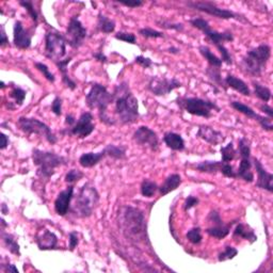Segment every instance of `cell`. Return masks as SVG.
<instances>
[{"label":"cell","mask_w":273,"mask_h":273,"mask_svg":"<svg viewBox=\"0 0 273 273\" xmlns=\"http://www.w3.org/2000/svg\"><path fill=\"white\" fill-rule=\"evenodd\" d=\"M118 224L123 235L129 241L139 243H149L147 236V219L142 210L132 206H122L118 211Z\"/></svg>","instance_id":"1"},{"label":"cell","mask_w":273,"mask_h":273,"mask_svg":"<svg viewBox=\"0 0 273 273\" xmlns=\"http://www.w3.org/2000/svg\"><path fill=\"white\" fill-rule=\"evenodd\" d=\"M115 122L120 125H131L138 121L139 104L137 97L130 91L128 84L122 83L113 91Z\"/></svg>","instance_id":"2"},{"label":"cell","mask_w":273,"mask_h":273,"mask_svg":"<svg viewBox=\"0 0 273 273\" xmlns=\"http://www.w3.org/2000/svg\"><path fill=\"white\" fill-rule=\"evenodd\" d=\"M114 103L113 92L110 93L102 84H93L85 95V104L91 110L97 109L98 118L102 123L107 126L117 125L112 115L108 113V109Z\"/></svg>","instance_id":"3"},{"label":"cell","mask_w":273,"mask_h":273,"mask_svg":"<svg viewBox=\"0 0 273 273\" xmlns=\"http://www.w3.org/2000/svg\"><path fill=\"white\" fill-rule=\"evenodd\" d=\"M190 25L199 29L200 31L204 33V36L207 38L209 42L212 43L216 46L217 49L219 50L220 55H221V60L226 65L231 66L233 65V58H231L229 49L224 46V42H233L234 41V34L230 30H225L223 32H219L217 30L211 29L209 22L202 19V17H195L189 21Z\"/></svg>","instance_id":"4"},{"label":"cell","mask_w":273,"mask_h":273,"mask_svg":"<svg viewBox=\"0 0 273 273\" xmlns=\"http://www.w3.org/2000/svg\"><path fill=\"white\" fill-rule=\"evenodd\" d=\"M32 160L37 167V176L42 181H48L55 175L58 168L68 164L66 157L39 148L32 149Z\"/></svg>","instance_id":"5"},{"label":"cell","mask_w":273,"mask_h":273,"mask_svg":"<svg viewBox=\"0 0 273 273\" xmlns=\"http://www.w3.org/2000/svg\"><path fill=\"white\" fill-rule=\"evenodd\" d=\"M101 195L94 185L85 183L78 191L69 212L79 219L90 218L100 203Z\"/></svg>","instance_id":"6"},{"label":"cell","mask_w":273,"mask_h":273,"mask_svg":"<svg viewBox=\"0 0 273 273\" xmlns=\"http://www.w3.org/2000/svg\"><path fill=\"white\" fill-rule=\"evenodd\" d=\"M271 58V47L268 44H260L249 50L241 60L242 71L251 77H260Z\"/></svg>","instance_id":"7"},{"label":"cell","mask_w":273,"mask_h":273,"mask_svg":"<svg viewBox=\"0 0 273 273\" xmlns=\"http://www.w3.org/2000/svg\"><path fill=\"white\" fill-rule=\"evenodd\" d=\"M175 103L179 108L185 110L187 113L205 119L211 118L212 111L219 112L221 110L214 102L200 97L178 96L175 100Z\"/></svg>","instance_id":"8"},{"label":"cell","mask_w":273,"mask_h":273,"mask_svg":"<svg viewBox=\"0 0 273 273\" xmlns=\"http://www.w3.org/2000/svg\"><path fill=\"white\" fill-rule=\"evenodd\" d=\"M19 129L27 135H37L44 138L46 141L50 144H56L58 142V138L52 132L50 127L45 124L44 122L40 121L36 118H26L21 117L17 120L16 123Z\"/></svg>","instance_id":"9"},{"label":"cell","mask_w":273,"mask_h":273,"mask_svg":"<svg viewBox=\"0 0 273 273\" xmlns=\"http://www.w3.org/2000/svg\"><path fill=\"white\" fill-rule=\"evenodd\" d=\"M186 5L193 10L200 11V12L218 17V19L221 20H235L238 21L245 22V24H249L250 22L243 15L236 13L234 11L220 8L216 3L211 1H188L186 2Z\"/></svg>","instance_id":"10"},{"label":"cell","mask_w":273,"mask_h":273,"mask_svg":"<svg viewBox=\"0 0 273 273\" xmlns=\"http://www.w3.org/2000/svg\"><path fill=\"white\" fill-rule=\"evenodd\" d=\"M66 39L64 34L49 30L45 34V56L55 63L63 60L66 55Z\"/></svg>","instance_id":"11"},{"label":"cell","mask_w":273,"mask_h":273,"mask_svg":"<svg viewBox=\"0 0 273 273\" xmlns=\"http://www.w3.org/2000/svg\"><path fill=\"white\" fill-rule=\"evenodd\" d=\"M238 155L240 156V165L236 171L237 178H240L246 183L251 184L254 182V174L252 172V158H251V142L248 138H241L238 142Z\"/></svg>","instance_id":"12"},{"label":"cell","mask_w":273,"mask_h":273,"mask_svg":"<svg viewBox=\"0 0 273 273\" xmlns=\"http://www.w3.org/2000/svg\"><path fill=\"white\" fill-rule=\"evenodd\" d=\"M182 86L183 84L177 78L153 76L148 79L147 89L155 96H167Z\"/></svg>","instance_id":"13"},{"label":"cell","mask_w":273,"mask_h":273,"mask_svg":"<svg viewBox=\"0 0 273 273\" xmlns=\"http://www.w3.org/2000/svg\"><path fill=\"white\" fill-rule=\"evenodd\" d=\"M64 37L72 48L78 49L84 44L85 39L88 38V30L81 24L78 17L74 16L68 21Z\"/></svg>","instance_id":"14"},{"label":"cell","mask_w":273,"mask_h":273,"mask_svg":"<svg viewBox=\"0 0 273 273\" xmlns=\"http://www.w3.org/2000/svg\"><path fill=\"white\" fill-rule=\"evenodd\" d=\"M207 221L211 223V226H209L205 230V233L210 237L216 238V239H224V238L230 234L231 226L235 224V221H231L228 224L223 222L221 216L217 210H211L208 213Z\"/></svg>","instance_id":"15"},{"label":"cell","mask_w":273,"mask_h":273,"mask_svg":"<svg viewBox=\"0 0 273 273\" xmlns=\"http://www.w3.org/2000/svg\"><path fill=\"white\" fill-rule=\"evenodd\" d=\"M132 140L136 144L152 150V152H157L159 148L158 135L147 126L138 127L137 130L133 132Z\"/></svg>","instance_id":"16"},{"label":"cell","mask_w":273,"mask_h":273,"mask_svg":"<svg viewBox=\"0 0 273 273\" xmlns=\"http://www.w3.org/2000/svg\"><path fill=\"white\" fill-rule=\"evenodd\" d=\"M94 117L91 112H84L71 128H67V133L78 139L88 138L95 130V124L93 123Z\"/></svg>","instance_id":"17"},{"label":"cell","mask_w":273,"mask_h":273,"mask_svg":"<svg viewBox=\"0 0 273 273\" xmlns=\"http://www.w3.org/2000/svg\"><path fill=\"white\" fill-rule=\"evenodd\" d=\"M230 105L231 106V108L236 110V111H238L243 115H246V117L249 119L256 121L264 130L269 131V132H271L273 130L272 120L269 119L268 117H263V115H259L258 113L255 112L251 107H249L248 105L243 104L241 102L234 101V102H231Z\"/></svg>","instance_id":"18"},{"label":"cell","mask_w":273,"mask_h":273,"mask_svg":"<svg viewBox=\"0 0 273 273\" xmlns=\"http://www.w3.org/2000/svg\"><path fill=\"white\" fill-rule=\"evenodd\" d=\"M73 185H69L65 190H62L61 192L57 195L55 200V211L60 217H64L71 210L72 201L74 199V189Z\"/></svg>","instance_id":"19"},{"label":"cell","mask_w":273,"mask_h":273,"mask_svg":"<svg viewBox=\"0 0 273 273\" xmlns=\"http://www.w3.org/2000/svg\"><path fill=\"white\" fill-rule=\"evenodd\" d=\"M32 34L31 32L24 28L22 22L16 21L13 27V44L16 48L26 50L31 46Z\"/></svg>","instance_id":"20"},{"label":"cell","mask_w":273,"mask_h":273,"mask_svg":"<svg viewBox=\"0 0 273 273\" xmlns=\"http://www.w3.org/2000/svg\"><path fill=\"white\" fill-rule=\"evenodd\" d=\"M252 164L255 168V171L257 173V182L255 184L257 188L259 189H264L267 190L268 192L272 193L273 192V175L267 171L265 169V167L263 166V164L257 159V158H253L252 159Z\"/></svg>","instance_id":"21"},{"label":"cell","mask_w":273,"mask_h":273,"mask_svg":"<svg viewBox=\"0 0 273 273\" xmlns=\"http://www.w3.org/2000/svg\"><path fill=\"white\" fill-rule=\"evenodd\" d=\"M196 137L202 139L203 141H205L208 144L213 145V147L221 144L225 141V137L221 131L214 129L213 127L208 125L199 126V129H197L196 132Z\"/></svg>","instance_id":"22"},{"label":"cell","mask_w":273,"mask_h":273,"mask_svg":"<svg viewBox=\"0 0 273 273\" xmlns=\"http://www.w3.org/2000/svg\"><path fill=\"white\" fill-rule=\"evenodd\" d=\"M36 242L40 251H50V250L57 249L58 237L54 231L42 229L37 233Z\"/></svg>","instance_id":"23"},{"label":"cell","mask_w":273,"mask_h":273,"mask_svg":"<svg viewBox=\"0 0 273 273\" xmlns=\"http://www.w3.org/2000/svg\"><path fill=\"white\" fill-rule=\"evenodd\" d=\"M224 84L226 88H231L235 90L236 92L240 93L243 96H251V90H250L249 85L243 81L242 79L234 76L233 74H228V76L224 79Z\"/></svg>","instance_id":"24"},{"label":"cell","mask_w":273,"mask_h":273,"mask_svg":"<svg viewBox=\"0 0 273 273\" xmlns=\"http://www.w3.org/2000/svg\"><path fill=\"white\" fill-rule=\"evenodd\" d=\"M183 183V178L178 173H173L168 176L162 185L159 186L158 192L161 196H166L167 194L171 193L172 191L176 190Z\"/></svg>","instance_id":"25"},{"label":"cell","mask_w":273,"mask_h":273,"mask_svg":"<svg viewBox=\"0 0 273 273\" xmlns=\"http://www.w3.org/2000/svg\"><path fill=\"white\" fill-rule=\"evenodd\" d=\"M71 61H72V58L68 57V58H66V59H63L61 61L56 62L55 64L57 65L58 69H59V72L61 74L62 84H64L66 88H68L71 91H75L77 88V84L71 77H69L68 69H67V66H68L69 62H71Z\"/></svg>","instance_id":"26"},{"label":"cell","mask_w":273,"mask_h":273,"mask_svg":"<svg viewBox=\"0 0 273 273\" xmlns=\"http://www.w3.org/2000/svg\"><path fill=\"white\" fill-rule=\"evenodd\" d=\"M105 157H107V155L104 149L100 153H84L79 157V165L84 169H91V168H94L98 164H101Z\"/></svg>","instance_id":"27"},{"label":"cell","mask_w":273,"mask_h":273,"mask_svg":"<svg viewBox=\"0 0 273 273\" xmlns=\"http://www.w3.org/2000/svg\"><path fill=\"white\" fill-rule=\"evenodd\" d=\"M164 142L170 149L174 152H183L186 148L184 138L179 133L168 131L164 135Z\"/></svg>","instance_id":"28"},{"label":"cell","mask_w":273,"mask_h":273,"mask_svg":"<svg viewBox=\"0 0 273 273\" xmlns=\"http://www.w3.org/2000/svg\"><path fill=\"white\" fill-rule=\"evenodd\" d=\"M233 238H241V239L248 240L250 243H254L257 240V236L255 234L251 226L245 223H238L233 231Z\"/></svg>","instance_id":"29"},{"label":"cell","mask_w":273,"mask_h":273,"mask_svg":"<svg viewBox=\"0 0 273 273\" xmlns=\"http://www.w3.org/2000/svg\"><path fill=\"white\" fill-rule=\"evenodd\" d=\"M223 166V161H212V160H205L201 161L195 165V170L201 173L207 174H217L221 172Z\"/></svg>","instance_id":"30"},{"label":"cell","mask_w":273,"mask_h":273,"mask_svg":"<svg viewBox=\"0 0 273 273\" xmlns=\"http://www.w3.org/2000/svg\"><path fill=\"white\" fill-rule=\"evenodd\" d=\"M199 51L200 54L202 55V57L207 61L208 66H212V67H219L221 68L223 62L221 60V58L217 57L213 52L210 50V48L208 47L206 45H201L199 47Z\"/></svg>","instance_id":"31"},{"label":"cell","mask_w":273,"mask_h":273,"mask_svg":"<svg viewBox=\"0 0 273 273\" xmlns=\"http://www.w3.org/2000/svg\"><path fill=\"white\" fill-rule=\"evenodd\" d=\"M205 74L212 84L219 86V88L223 89L224 91L228 90V88H226V85L224 84V79H222L221 68L207 66L205 69Z\"/></svg>","instance_id":"32"},{"label":"cell","mask_w":273,"mask_h":273,"mask_svg":"<svg viewBox=\"0 0 273 273\" xmlns=\"http://www.w3.org/2000/svg\"><path fill=\"white\" fill-rule=\"evenodd\" d=\"M97 31L105 34H110L115 30V21L110 20L109 17L104 15L102 12L97 15Z\"/></svg>","instance_id":"33"},{"label":"cell","mask_w":273,"mask_h":273,"mask_svg":"<svg viewBox=\"0 0 273 273\" xmlns=\"http://www.w3.org/2000/svg\"><path fill=\"white\" fill-rule=\"evenodd\" d=\"M1 238L5 249H7L11 254H14L16 256H21V247L14 235L5 233L4 231H1Z\"/></svg>","instance_id":"34"},{"label":"cell","mask_w":273,"mask_h":273,"mask_svg":"<svg viewBox=\"0 0 273 273\" xmlns=\"http://www.w3.org/2000/svg\"><path fill=\"white\" fill-rule=\"evenodd\" d=\"M105 153L110 158L114 160H123L126 159V152L127 148L124 145H115V144H108L106 147L104 148Z\"/></svg>","instance_id":"35"},{"label":"cell","mask_w":273,"mask_h":273,"mask_svg":"<svg viewBox=\"0 0 273 273\" xmlns=\"http://www.w3.org/2000/svg\"><path fill=\"white\" fill-rule=\"evenodd\" d=\"M252 85H253V89H254V95L255 97H257L258 100H260L261 102H264L265 104L268 103L271 100V96H272V93L271 90L268 88V86H266L264 84H261L258 81H252Z\"/></svg>","instance_id":"36"},{"label":"cell","mask_w":273,"mask_h":273,"mask_svg":"<svg viewBox=\"0 0 273 273\" xmlns=\"http://www.w3.org/2000/svg\"><path fill=\"white\" fill-rule=\"evenodd\" d=\"M158 189L159 186L148 178L143 179L140 186V192L144 197H153Z\"/></svg>","instance_id":"37"},{"label":"cell","mask_w":273,"mask_h":273,"mask_svg":"<svg viewBox=\"0 0 273 273\" xmlns=\"http://www.w3.org/2000/svg\"><path fill=\"white\" fill-rule=\"evenodd\" d=\"M220 153H221V161L231 162L237 158L238 150L234 147L233 142H230L226 147H221Z\"/></svg>","instance_id":"38"},{"label":"cell","mask_w":273,"mask_h":273,"mask_svg":"<svg viewBox=\"0 0 273 273\" xmlns=\"http://www.w3.org/2000/svg\"><path fill=\"white\" fill-rule=\"evenodd\" d=\"M26 91L24 89L20 88V86H13L12 90L9 93V97L12 98L14 101V105L15 107H20L21 106L22 104L25 102V98H26Z\"/></svg>","instance_id":"39"},{"label":"cell","mask_w":273,"mask_h":273,"mask_svg":"<svg viewBox=\"0 0 273 273\" xmlns=\"http://www.w3.org/2000/svg\"><path fill=\"white\" fill-rule=\"evenodd\" d=\"M156 24L158 27H160L162 29H166V30H174L177 32H182L185 28L184 24H182V22H173V21H170L165 19L158 20L156 21Z\"/></svg>","instance_id":"40"},{"label":"cell","mask_w":273,"mask_h":273,"mask_svg":"<svg viewBox=\"0 0 273 273\" xmlns=\"http://www.w3.org/2000/svg\"><path fill=\"white\" fill-rule=\"evenodd\" d=\"M186 238H187L188 241L192 243V245H200L203 239L201 228L196 226V228H192L189 230L187 234H186Z\"/></svg>","instance_id":"41"},{"label":"cell","mask_w":273,"mask_h":273,"mask_svg":"<svg viewBox=\"0 0 273 273\" xmlns=\"http://www.w3.org/2000/svg\"><path fill=\"white\" fill-rule=\"evenodd\" d=\"M238 250L231 246H226L221 253L218 254V261L222 263V261H226L230 259H233L235 256H237Z\"/></svg>","instance_id":"42"},{"label":"cell","mask_w":273,"mask_h":273,"mask_svg":"<svg viewBox=\"0 0 273 273\" xmlns=\"http://www.w3.org/2000/svg\"><path fill=\"white\" fill-rule=\"evenodd\" d=\"M84 176L85 175L83 171L77 169H72L66 173V175L64 177V182L68 185H73L75 183H78L80 179H83Z\"/></svg>","instance_id":"43"},{"label":"cell","mask_w":273,"mask_h":273,"mask_svg":"<svg viewBox=\"0 0 273 273\" xmlns=\"http://www.w3.org/2000/svg\"><path fill=\"white\" fill-rule=\"evenodd\" d=\"M34 66L38 69V71L43 75V76L46 78V80H48L49 83L54 84L56 81V77H55V74L50 72V69L48 68V66L44 64L43 62H36L34 63Z\"/></svg>","instance_id":"44"},{"label":"cell","mask_w":273,"mask_h":273,"mask_svg":"<svg viewBox=\"0 0 273 273\" xmlns=\"http://www.w3.org/2000/svg\"><path fill=\"white\" fill-rule=\"evenodd\" d=\"M139 34L145 39H164L165 38L164 32L155 30V29L148 28V27L141 28L140 30H139Z\"/></svg>","instance_id":"45"},{"label":"cell","mask_w":273,"mask_h":273,"mask_svg":"<svg viewBox=\"0 0 273 273\" xmlns=\"http://www.w3.org/2000/svg\"><path fill=\"white\" fill-rule=\"evenodd\" d=\"M20 4L21 5L22 8H25L27 10V12L29 14V16L31 17V20L34 21V24L38 25V21H39V14L37 12L36 8H34V4L32 1H20Z\"/></svg>","instance_id":"46"},{"label":"cell","mask_w":273,"mask_h":273,"mask_svg":"<svg viewBox=\"0 0 273 273\" xmlns=\"http://www.w3.org/2000/svg\"><path fill=\"white\" fill-rule=\"evenodd\" d=\"M114 38L120 41H123L128 44H137V37L131 32H123L120 31L117 34H114Z\"/></svg>","instance_id":"47"},{"label":"cell","mask_w":273,"mask_h":273,"mask_svg":"<svg viewBox=\"0 0 273 273\" xmlns=\"http://www.w3.org/2000/svg\"><path fill=\"white\" fill-rule=\"evenodd\" d=\"M224 177H228V178H234L237 179V174L236 171L234 170V167L231 166L230 162H223V166H222V169L221 172Z\"/></svg>","instance_id":"48"},{"label":"cell","mask_w":273,"mask_h":273,"mask_svg":"<svg viewBox=\"0 0 273 273\" xmlns=\"http://www.w3.org/2000/svg\"><path fill=\"white\" fill-rule=\"evenodd\" d=\"M51 112L57 117L62 115V98L60 96H56L51 103Z\"/></svg>","instance_id":"49"},{"label":"cell","mask_w":273,"mask_h":273,"mask_svg":"<svg viewBox=\"0 0 273 273\" xmlns=\"http://www.w3.org/2000/svg\"><path fill=\"white\" fill-rule=\"evenodd\" d=\"M79 245V235L77 231H71L68 234V248L69 251H74L75 249L77 248V246Z\"/></svg>","instance_id":"50"},{"label":"cell","mask_w":273,"mask_h":273,"mask_svg":"<svg viewBox=\"0 0 273 273\" xmlns=\"http://www.w3.org/2000/svg\"><path fill=\"white\" fill-rule=\"evenodd\" d=\"M200 203V200H199V197H196V196H193V195H189L187 199L185 200V203H184V210L185 211H188L190 210L191 208H193L194 206H196L197 204Z\"/></svg>","instance_id":"51"},{"label":"cell","mask_w":273,"mask_h":273,"mask_svg":"<svg viewBox=\"0 0 273 273\" xmlns=\"http://www.w3.org/2000/svg\"><path fill=\"white\" fill-rule=\"evenodd\" d=\"M135 63L138 65L142 66L143 68H148L153 65V61L144 56H138L135 58Z\"/></svg>","instance_id":"52"},{"label":"cell","mask_w":273,"mask_h":273,"mask_svg":"<svg viewBox=\"0 0 273 273\" xmlns=\"http://www.w3.org/2000/svg\"><path fill=\"white\" fill-rule=\"evenodd\" d=\"M0 37H1L0 38V47L3 48L5 46L9 45V39L7 37V33H5L3 25L0 27Z\"/></svg>","instance_id":"53"},{"label":"cell","mask_w":273,"mask_h":273,"mask_svg":"<svg viewBox=\"0 0 273 273\" xmlns=\"http://www.w3.org/2000/svg\"><path fill=\"white\" fill-rule=\"evenodd\" d=\"M92 56H93V58H94V59H95L97 62H101V63H103V64H106V63H108V62H109V61H108V58H107V56L105 55L103 51H96V52H93Z\"/></svg>","instance_id":"54"},{"label":"cell","mask_w":273,"mask_h":273,"mask_svg":"<svg viewBox=\"0 0 273 273\" xmlns=\"http://www.w3.org/2000/svg\"><path fill=\"white\" fill-rule=\"evenodd\" d=\"M259 109H260V111H263L265 114H267V117H268L269 119H273V109L271 106H269V105H267V104H263V105H260L259 106Z\"/></svg>","instance_id":"55"},{"label":"cell","mask_w":273,"mask_h":273,"mask_svg":"<svg viewBox=\"0 0 273 273\" xmlns=\"http://www.w3.org/2000/svg\"><path fill=\"white\" fill-rule=\"evenodd\" d=\"M76 118L74 117L73 114H66V117H65V121H64V124L66 126V129L67 128H71V127H73L75 125V123H76Z\"/></svg>","instance_id":"56"},{"label":"cell","mask_w":273,"mask_h":273,"mask_svg":"<svg viewBox=\"0 0 273 273\" xmlns=\"http://www.w3.org/2000/svg\"><path fill=\"white\" fill-rule=\"evenodd\" d=\"M119 3L125 5V7L132 8V9L139 8V7H141V5H143V2L139 1V0H136V1H122V2H119Z\"/></svg>","instance_id":"57"},{"label":"cell","mask_w":273,"mask_h":273,"mask_svg":"<svg viewBox=\"0 0 273 273\" xmlns=\"http://www.w3.org/2000/svg\"><path fill=\"white\" fill-rule=\"evenodd\" d=\"M1 269L4 272H13V273H19V269L16 268V267L12 264H7V265H2L1 266Z\"/></svg>","instance_id":"58"},{"label":"cell","mask_w":273,"mask_h":273,"mask_svg":"<svg viewBox=\"0 0 273 273\" xmlns=\"http://www.w3.org/2000/svg\"><path fill=\"white\" fill-rule=\"evenodd\" d=\"M9 143H10V139H9V137L5 135V133H1V147H0V148H1L2 150L3 149H5L8 147V145H9Z\"/></svg>","instance_id":"59"},{"label":"cell","mask_w":273,"mask_h":273,"mask_svg":"<svg viewBox=\"0 0 273 273\" xmlns=\"http://www.w3.org/2000/svg\"><path fill=\"white\" fill-rule=\"evenodd\" d=\"M167 51L170 52V54H172V55H178L179 52H181V49H179L178 47H175V46H171L170 48L167 49Z\"/></svg>","instance_id":"60"},{"label":"cell","mask_w":273,"mask_h":273,"mask_svg":"<svg viewBox=\"0 0 273 273\" xmlns=\"http://www.w3.org/2000/svg\"><path fill=\"white\" fill-rule=\"evenodd\" d=\"M1 211H2L3 214L9 213V208L7 207V205L4 204V203H2V204H1Z\"/></svg>","instance_id":"61"},{"label":"cell","mask_w":273,"mask_h":273,"mask_svg":"<svg viewBox=\"0 0 273 273\" xmlns=\"http://www.w3.org/2000/svg\"><path fill=\"white\" fill-rule=\"evenodd\" d=\"M0 221H1V225H2V228H1V231H4V228H9V225L5 223V221H4V219L3 218H1V220H0Z\"/></svg>","instance_id":"62"},{"label":"cell","mask_w":273,"mask_h":273,"mask_svg":"<svg viewBox=\"0 0 273 273\" xmlns=\"http://www.w3.org/2000/svg\"><path fill=\"white\" fill-rule=\"evenodd\" d=\"M5 88V84L3 83V81H1V85H0V89L3 90Z\"/></svg>","instance_id":"63"}]
</instances>
